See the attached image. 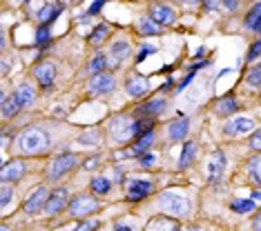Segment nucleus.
Returning <instances> with one entry per match:
<instances>
[{
    "mask_svg": "<svg viewBox=\"0 0 261 231\" xmlns=\"http://www.w3.org/2000/svg\"><path fill=\"white\" fill-rule=\"evenodd\" d=\"M14 149L22 156H40L49 149V136L40 127H27L18 134L14 142Z\"/></svg>",
    "mask_w": 261,
    "mask_h": 231,
    "instance_id": "obj_1",
    "label": "nucleus"
},
{
    "mask_svg": "<svg viewBox=\"0 0 261 231\" xmlns=\"http://www.w3.org/2000/svg\"><path fill=\"white\" fill-rule=\"evenodd\" d=\"M108 131L114 142H127L129 138H136V120L127 116H116L108 122Z\"/></svg>",
    "mask_w": 261,
    "mask_h": 231,
    "instance_id": "obj_2",
    "label": "nucleus"
},
{
    "mask_svg": "<svg viewBox=\"0 0 261 231\" xmlns=\"http://www.w3.org/2000/svg\"><path fill=\"white\" fill-rule=\"evenodd\" d=\"M156 205H159V209H161V211L170 213V216H176V218L186 216V213L190 211L188 200H186V198H181V195H176V193H170V191L159 193Z\"/></svg>",
    "mask_w": 261,
    "mask_h": 231,
    "instance_id": "obj_3",
    "label": "nucleus"
},
{
    "mask_svg": "<svg viewBox=\"0 0 261 231\" xmlns=\"http://www.w3.org/2000/svg\"><path fill=\"white\" fill-rule=\"evenodd\" d=\"M69 216L74 218H85V216H92V213H96L100 209L98 200L92 198V195H79V198H74L72 203H69Z\"/></svg>",
    "mask_w": 261,
    "mask_h": 231,
    "instance_id": "obj_4",
    "label": "nucleus"
},
{
    "mask_svg": "<svg viewBox=\"0 0 261 231\" xmlns=\"http://www.w3.org/2000/svg\"><path fill=\"white\" fill-rule=\"evenodd\" d=\"M76 162H79V158L74 156V153H63V156H58L54 162L49 164V169H47V178L49 180H58V178H63L65 174H69Z\"/></svg>",
    "mask_w": 261,
    "mask_h": 231,
    "instance_id": "obj_5",
    "label": "nucleus"
},
{
    "mask_svg": "<svg viewBox=\"0 0 261 231\" xmlns=\"http://www.w3.org/2000/svg\"><path fill=\"white\" fill-rule=\"evenodd\" d=\"M114 76L112 74H105V71H100V74L92 76L90 85H87V89H90L92 96H105V93H110L112 89H114Z\"/></svg>",
    "mask_w": 261,
    "mask_h": 231,
    "instance_id": "obj_6",
    "label": "nucleus"
},
{
    "mask_svg": "<svg viewBox=\"0 0 261 231\" xmlns=\"http://www.w3.org/2000/svg\"><path fill=\"white\" fill-rule=\"evenodd\" d=\"M65 207H69L67 203V189H54V191L49 193V200H47L45 205V213L47 216H56V213H61Z\"/></svg>",
    "mask_w": 261,
    "mask_h": 231,
    "instance_id": "obj_7",
    "label": "nucleus"
},
{
    "mask_svg": "<svg viewBox=\"0 0 261 231\" xmlns=\"http://www.w3.org/2000/svg\"><path fill=\"white\" fill-rule=\"evenodd\" d=\"M254 129V120L252 118H246V116H237L232 120L225 122L223 127V134L225 136H241V134H248Z\"/></svg>",
    "mask_w": 261,
    "mask_h": 231,
    "instance_id": "obj_8",
    "label": "nucleus"
},
{
    "mask_svg": "<svg viewBox=\"0 0 261 231\" xmlns=\"http://www.w3.org/2000/svg\"><path fill=\"white\" fill-rule=\"evenodd\" d=\"M47 200H49V191H47V187H38L36 191H34V193L27 198V203H25V213H29V216L38 213L40 209H45Z\"/></svg>",
    "mask_w": 261,
    "mask_h": 231,
    "instance_id": "obj_9",
    "label": "nucleus"
},
{
    "mask_svg": "<svg viewBox=\"0 0 261 231\" xmlns=\"http://www.w3.org/2000/svg\"><path fill=\"white\" fill-rule=\"evenodd\" d=\"M25 171H27V167H25L22 160H11V162H7L3 167V171H0V180L3 182H16L25 176Z\"/></svg>",
    "mask_w": 261,
    "mask_h": 231,
    "instance_id": "obj_10",
    "label": "nucleus"
},
{
    "mask_svg": "<svg viewBox=\"0 0 261 231\" xmlns=\"http://www.w3.org/2000/svg\"><path fill=\"white\" fill-rule=\"evenodd\" d=\"M154 185L150 180H129L127 182V198L132 200V203H136V200H143L145 195L152 193Z\"/></svg>",
    "mask_w": 261,
    "mask_h": 231,
    "instance_id": "obj_11",
    "label": "nucleus"
},
{
    "mask_svg": "<svg viewBox=\"0 0 261 231\" xmlns=\"http://www.w3.org/2000/svg\"><path fill=\"white\" fill-rule=\"evenodd\" d=\"M150 18L159 25H174L176 22V14L174 9L168 5H152L150 7Z\"/></svg>",
    "mask_w": 261,
    "mask_h": 231,
    "instance_id": "obj_12",
    "label": "nucleus"
},
{
    "mask_svg": "<svg viewBox=\"0 0 261 231\" xmlns=\"http://www.w3.org/2000/svg\"><path fill=\"white\" fill-rule=\"evenodd\" d=\"M34 76H36V80L45 89H49L51 85H54V76H56L54 62H38L36 67H34Z\"/></svg>",
    "mask_w": 261,
    "mask_h": 231,
    "instance_id": "obj_13",
    "label": "nucleus"
},
{
    "mask_svg": "<svg viewBox=\"0 0 261 231\" xmlns=\"http://www.w3.org/2000/svg\"><path fill=\"white\" fill-rule=\"evenodd\" d=\"M129 43L127 40H116L114 45H112V49H110V67H118V64H121L123 60H125V58L129 56Z\"/></svg>",
    "mask_w": 261,
    "mask_h": 231,
    "instance_id": "obj_14",
    "label": "nucleus"
},
{
    "mask_svg": "<svg viewBox=\"0 0 261 231\" xmlns=\"http://www.w3.org/2000/svg\"><path fill=\"white\" fill-rule=\"evenodd\" d=\"M125 89H127L129 96L141 98V96H145V93L150 91V82H147L145 76H132V78H127Z\"/></svg>",
    "mask_w": 261,
    "mask_h": 231,
    "instance_id": "obj_15",
    "label": "nucleus"
},
{
    "mask_svg": "<svg viewBox=\"0 0 261 231\" xmlns=\"http://www.w3.org/2000/svg\"><path fill=\"white\" fill-rule=\"evenodd\" d=\"M163 109H165V100L163 98H152L150 103H143L141 107H136L134 114L141 116V118H154V116L161 114Z\"/></svg>",
    "mask_w": 261,
    "mask_h": 231,
    "instance_id": "obj_16",
    "label": "nucleus"
},
{
    "mask_svg": "<svg viewBox=\"0 0 261 231\" xmlns=\"http://www.w3.org/2000/svg\"><path fill=\"white\" fill-rule=\"evenodd\" d=\"M223 169H225V156H223V151H217L215 156H212L210 164H207V180L219 182L223 176Z\"/></svg>",
    "mask_w": 261,
    "mask_h": 231,
    "instance_id": "obj_17",
    "label": "nucleus"
},
{
    "mask_svg": "<svg viewBox=\"0 0 261 231\" xmlns=\"http://www.w3.org/2000/svg\"><path fill=\"white\" fill-rule=\"evenodd\" d=\"M188 131H190V120L186 116L176 118V120H172L168 124V138L170 140H183L188 136Z\"/></svg>",
    "mask_w": 261,
    "mask_h": 231,
    "instance_id": "obj_18",
    "label": "nucleus"
},
{
    "mask_svg": "<svg viewBox=\"0 0 261 231\" xmlns=\"http://www.w3.org/2000/svg\"><path fill=\"white\" fill-rule=\"evenodd\" d=\"M14 98L18 100V105L22 107V109H27V107H32V105H34V100H36V91H34V87H32V85L22 82V85L16 87Z\"/></svg>",
    "mask_w": 261,
    "mask_h": 231,
    "instance_id": "obj_19",
    "label": "nucleus"
},
{
    "mask_svg": "<svg viewBox=\"0 0 261 231\" xmlns=\"http://www.w3.org/2000/svg\"><path fill=\"white\" fill-rule=\"evenodd\" d=\"M154 142V131L150 134H145V136H141L139 140H136V145L132 147V149L127 151V156H136V158H141L143 153H147V149H150V145Z\"/></svg>",
    "mask_w": 261,
    "mask_h": 231,
    "instance_id": "obj_20",
    "label": "nucleus"
},
{
    "mask_svg": "<svg viewBox=\"0 0 261 231\" xmlns=\"http://www.w3.org/2000/svg\"><path fill=\"white\" fill-rule=\"evenodd\" d=\"M197 160V145L194 142H186L181 151V160H179V169H188L190 164H194Z\"/></svg>",
    "mask_w": 261,
    "mask_h": 231,
    "instance_id": "obj_21",
    "label": "nucleus"
},
{
    "mask_svg": "<svg viewBox=\"0 0 261 231\" xmlns=\"http://www.w3.org/2000/svg\"><path fill=\"white\" fill-rule=\"evenodd\" d=\"M136 29H139L141 36H156V34L163 31L161 25H159V22H154L152 18H141L139 25H136Z\"/></svg>",
    "mask_w": 261,
    "mask_h": 231,
    "instance_id": "obj_22",
    "label": "nucleus"
},
{
    "mask_svg": "<svg viewBox=\"0 0 261 231\" xmlns=\"http://www.w3.org/2000/svg\"><path fill=\"white\" fill-rule=\"evenodd\" d=\"M237 107H239V105H237L234 96H225V98L219 100L215 109H217L219 116H230V114H234V111H237Z\"/></svg>",
    "mask_w": 261,
    "mask_h": 231,
    "instance_id": "obj_23",
    "label": "nucleus"
},
{
    "mask_svg": "<svg viewBox=\"0 0 261 231\" xmlns=\"http://www.w3.org/2000/svg\"><path fill=\"white\" fill-rule=\"evenodd\" d=\"M145 231H176V222L168 220V218H152V220L147 222Z\"/></svg>",
    "mask_w": 261,
    "mask_h": 231,
    "instance_id": "obj_24",
    "label": "nucleus"
},
{
    "mask_svg": "<svg viewBox=\"0 0 261 231\" xmlns=\"http://www.w3.org/2000/svg\"><path fill=\"white\" fill-rule=\"evenodd\" d=\"M0 107H3V118H14L16 114H18V109H22V107L18 105V100L16 98H0Z\"/></svg>",
    "mask_w": 261,
    "mask_h": 231,
    "instance_id": "obj_25",
    "label": "nucleus"
},
{
    "mask_svg": "<svg viewBox=\"0 0 261 231\" xmlns=\"http://www.w3.org/2000/svg\"><path fill=\"white\" fill-rule=\"evenodd\" d=\"M108 64H110V58L105 56V53H96V56L92 58V62L87 64V71H90L92 76H96V74H100V71H105Z\"/></svg>",
    "mask_w": 261,
    "mask_h": 231,
    "instance_id": "obj_26",
    "label": "nucleus"
},
{
    "mask_svg": "<svg viewBox=\"0 0 261 231\" xmlns=\"http://www.w3.org/2000/svg\"><path fill=\"white\" fill-rule=\"evenodd\" d=\"M92 191L96 193V195H105V193H110V189H112V182H110V178H105V176H96L92 180Z\"/></svg>",
    "mask_w": 261,
    "mask_h": 231,
    "instance_id": "obj_27",
    "label": "nucleus"
},
{
    "mask_svg": "<svg viewBox=\"0 0 261 231\" xmlns=\"http://www.w3.org/2000/svg\"><path fill=\"white\" fill-rule=\"evenodd\" d=\"M58 14H61V7H56V5H45V7L40 9L36 16H38V20L43 22V25H49V22L54 20Z\"/></svg>",
    "mask_w": 261,
    "mask_h": 231,
    "instance_id": "obj_28",
    "label": "nucleus"
},
{
    "mask_svg": "<svg viewBox=\"0 0 261 231\" xmlns=\"http://www.w3.org/2000/svg\"><path fill=\"white\" fill-rule=\"evenodd\" d=\"M230 209H232L234 213H252L254 209H257V205H254L252 198H246V200H232L230 203Z\"/></svg>",
    "mask_w": 261,
    "mask_h": 231,
    "instance_id": "obj_29",
    "label": "nucleus"
},
{
    "mask_svg": "<svg viewBox=\"0 0 261 231\" xmlns=\"http://www.w3.org/2000/svg\"><path fill=\"white\" fill-rule=\"evenodd\" d=\"M108 36H110V25H108V22H103V25H98V27L92 31V36H90V45L98 47L105 38H108Z\"/></svg>",
    "mask_w": 261,
    "mask_h": 231,
    "instance_id": "obj_30",
    "label": "nucleus"
},
{
    "mask_svg": "<svg viewBox=\"0 0 261 231\" xmlns=\"http://www.w3.org/2000/svg\"><path fill=\"white\" fill-rule=\"evenodd\" d=\"M246 82H248V85H250L252 89H259V87H261V62L248 69V74H246Z\"/></svg>",
    "mask_w": 261,
    "mask_h": 231,
    "instance_id": "obj_31",
    "label": "nucleus"
},
{
    "mask_svg": "<svg viewBox=\"0 0 261 231\" xmlns=\"http://www.w3.org/2000/svg\"><path fill=\"white\" fill-rule=\"evenodd\" d=\"M259 18H261V3H254L252 9L248 11V16H246V27L248 29H254V25H257Z\"/></svg>",
    "mask_w": 261,
    "mask_h": 231,
    "instance_id": "obj_32",
    "label": "nucleus"
},
{
    "mask_svg": "<svg viewBox=\"0 0 261 231\" xmlns=\"http://www.w3.org/2000/svg\"><path fill=\"white\" fill-rule=\"evenodd\" d=\"M49 40H51L49 27H47V25L38 27V29H36V45H38V47H47V45H49Z\"/></svg>",
    "mask_w": 261,
    "mask_h": 231,
    "instance_id": "obj_33",
    "label": "nucleus"
},
{
    "mask_svg": "<svg viewBox=\"0 0 261 231\" xmlns=\"http://www.w3.org/2000/svg\"><path fill=\"white\" fill-rule=\"evenodd\" d=\"M11 193H14V189H11L9 182H3V187H0V205L7 207L9 200H11Z\"/></svg>",
    "mask_w": 261,
    "mask_h": 231,
    "instance_id": "obj_34",
    "label": "nucleus"
},
{
    "mask_svg": "<svg viewBox=\"0 0 261 231\" xmlns=\"http://www.w3.org/2000/svg\"><path fill=\"white\" fill-rule=\"evenodd\" d=\"M257 167H259V158H252L250 162H248V174H250V178L257 182V185H261V176H259Z\"/></svg>",
    "mask_w": 261,
    "mask_h": 231,
    "instance_id": "obj_35",
    "label": "nucleus"
},
{
    "mask_svg": "<svg viewBox=\"0 0 261 231\" xmlns=\"http://www.w3.org/2000/svg\"><path fill=\"white\" fill-rule=\"evenodd\" d=\"M154 51H156V47L154 45H143L141 47V51H139V56H136V62H143L145 58L150 56V53H154Z\"/></svg>",
    "mask_w": 261,
    "mask_h": 231,
    "instance_id": "obj_36",
    "label": "nucleus"
},
{
    "mask_svg": "<svg viewBox=\"0 0 261 231\" xmlns=\"http://www.w3.org/2000/svg\"><path fill=\"white\" fill-rule=\"evenodd\" d=\"M98 229V220H87V222H81L76 231H96Z\"/></svg>",
    "mask_w": 261,
    "mask_h": 231,
    "instance_id": "obj_37",
    "label": "nucleus"
},
{
    "mask_svg": "<svg viewBox=\"0 0 261 231\" xmlns=\"http://www.w3.org/2000/svg\"><path fill=\"white\" fill-rule=\"evenodd\" d=\"M250 147H252L254 151H261V129L250 136Z\"/></svg>",
    "mask_w": 261,
    "mask_h": 231,
    "instance_id": "obj_38",
    "label": "nucleus"
},
{
    "mask_svg": "<svg viewBox=\"0 0 261 231\" xmlns=\"http://www.w3.org/2000/svg\"><path fill=\"white\" fill-rule=\"evenodd\" d=\"M259 53H261V38L257 40V43H254L252 45V49H250V53H248V62H252L254 60V58H257L259 56Z\"/></svg>",
    "mask_w": 261,
    "mask_h": 231,
    "instance_id": "obj_39",
    "label": "nucleus"
},
{
    "mask_svg": "<svg viewBox=\"0 0 261 231\" xmlns=\"http://www.w3.org/2000/svg\"><path fill=\"white\" fill-rule=\"evenodd\" d=\"M139 160H141V167H152V164H154V156H152V153H143Z\"/></svg>",
    "mask_w": 261,
    "mask_h": 231,
    "instance_id": "obj_40",
    "label": "nucleus"
},
{
    "mask_svg": "<svg viewBox=\"0 0 261 231\" xmlns=\"http://www.w3.org/2000/svg\"><path fill=\"white\" fill-rule=\"evenodd\" d=\"M192 80H194V76H192V71H190V74L186 76V78L181 80V85H176V91H183V89H186V87H188Z\"/></svg>",
    "mask_w": 261,
    "mask_h": 231,
    "instance_id": "obj_41",
    "label": "nucleus"
},
{
    "mask_svg": "<svg viewBox=\"0 0 261 231\" xmlns=\"http://www.w3.org/2000/svg\"><path fill=\"white\" fill-rule=\"evenodd\" d=\"M108 3V0H94V5L90 7V16H94V14H98L100 11V7H103V5Z\"/></svg>",
    "mask_w": 261,
    "mask_h": 231,
    "instance_id": "obj_42",
    "label": "nucleus"
},
{
    "mask_svg": "<svg viewBox=\"0 0 261 231\" xmlns=\"http://www.w3.org/2000/svg\"><path fill=\"white\" fill-rule=\"evenodd\" d=\"M223 5H225V9L234 11L237 7H239V0H223Z\"/></svg>",
    "mask_w": 261,
    "mask_h": 231,
    "instance_id": "obj_43",
    "label": "nucleus"
},
{
    "mask_svg": "<svg viewBox=\"0 0 261 231\" xmlns=\"http://www.w3.org/2000/svg\"><path fill=\"white\" fill-rule=\"evenodd\" d=\"M217 9V0H205V11H215Z\"/></svg>",
    "mask_w": 261,
    "mask_h": 231,
    "instance_id": "obj_44",
    "label": "nucleus"
},
{
    "mask_svg": "<svg viewBox=\"0 0 261 231\" xmlns=\"http://www.w3.org/2000/svg\"><path fill=\"white\" fill-rule=\"evenodd\" d=\"M252 227H254V231H261V211L257 213V218H254V224H252Z\"/></svg>",
    "mask_w": 261,
    "mask_h": 231,
    "instance_id": "obj_45",
    "label": "nucleus"
},
{
    "mask_svg": "<svg viewBox=\"0 0 261 231\" xmlns=\"http://www.w3.org/2000/svg\"><path fill=\"white\" fill-rule=\"evenodd\" d=\"M114 231H132V229H129L127 224H116V227H114Z\"/></svg>",
    "mask_w": 261,
    "mask_h": 231,
    "instance_id": "obj_46",
    "label": "nucleus"
},
{
    "mask_svg": "<svg viewBox=\"0 0 261 231\" xmlns=\"http://www.w3.org/2000/svg\"><path fill=\"white\" fill-rule=\"evenodd\" d=\"M252 31H261V18L257 20V25H254V29H252Z\"/></svg>",
    "mask_w": 261,
    "mask_h": 231,
    "instance_id": "obj_47",
    "label": "nucleus"
},
{
    "mask_svg": "<svg viewBox=\"0 0 261 231\" xmlns=\"http://www.w3.org/2000/svg\"><path fill=\"white\" fill-rule=\"evenodd\" d=\"M252 200H261V191H254L252 193Z\"/></svg>",
    "mask_w": 261,
    "mask_h": 231,
    "instance_id": "obj_48",
    "label": "nucleus"
},
{
    "mask_svg": "<svg viewBox=\"0 0 261 231\" xmlns=\"http://www.w3.org/2000/svg\"><path fill=\"white\" fill-rule=\"evenodd\" d=\"M183 231H201L199 227H188V229H183Z\"/></svg>",
    "mask_w": 261,
    "mask_h": 231,
    "instance_id": "obj_49",
    "label": "nucleus"
},
{
    "mask_svg": "<svg viewBox=\"0 0 261 231\" xmlns=\"http://www.w3.org/2000/svg\"><path fill=\"white\" fill-rule=\"evenodd\" d=\"M179 3H197V0H179Z\"/></svg>",
    "mask_w": 261,
    "mask_h": 231,
    "instance_id": "obj_50",
    "label": "nucleus"
},
{
    "mask_svg": "<svg viewBox=\"0 0 261 231\" xmlns=\"http://www.w3.org/2000/svg\"><path fill=\"white\" fill-rule=\"evenodd\" d=\"M14 3H22V0H14Z\"/></svg>",
    "mask_w": 261,
    "mask_h": 231,
    "instance_id": "obj_51",
    "label": "nucleus"
}]
</instances>
